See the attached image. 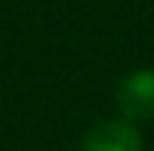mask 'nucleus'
<instances>
[{"label":"nucleus","mask_w":154,"mask_h":151,"mask_svg":"<svg viewBox=\"0 0 154 151\" xmlns=\"http://www.w3.org/2000/svg\"><path fill=\"white\" fill-rule=\"evenodd\" d=\"M118 109H122L125 121H131V125L154 118V72L151 69H138V72L122 79Z\"/></svg>","instance_id":"obj_1"},{"label":"nucleus","mask_w":154,"mask_h":151,"mask_svg":"<svg viewBox=\"0 0 154 151\" xmlns=\"http://www.w3.org/2000/svg\"><path fill=\"white\" fill-rule=\"evenodd\" d=\"M79 151H141V131L125 118L98 121L82 138Z\"/></svg>","instance_id":"obj_2"}]
</instances>
